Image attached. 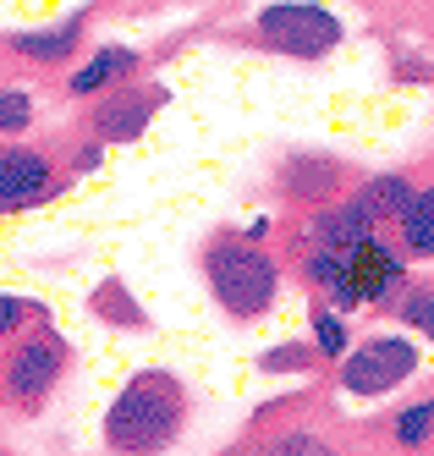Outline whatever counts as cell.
Here are the masks:
<instances>
[{
    "label": "cell",
    "mask_w": 434,
    "mask_h": 456,
    "mask_svg": "<svg viewBox=\"0 0 434 456\" xmlns=\"http://www.w3.org/2000/svg\"><path fill=\"white\" fill-rule=\"evenodd\" d=\"M314 346H319L324 363H341V357L352 352L347 314H341V308H330V303H319V297H314Z\"/></svg>",
    "instance_id": "cell-16"
},
{
    "label": "cell",
    "mask_w": 434,
    "mask_h": 456,
    "mask_svg": "<svg viewBox=\"0 0 434 456\" xmlns=\"http://www.w3.org/2000/svg\"><path fill=\"white\" fill-rule=\"evenodd\" d=\"M270 451H324V440H319V435H308V429H286V435H275V440H270Z\"/></svg>",
    "instance_id": "cell-22"
},
{
    "label": "cell",
    "mask_w": 434,
    "mask_h": 456,
    "mask_svg": "<svg viewBox=\"0 0 434 456\" xmlns=\"http://www.w3.org/2000/svg\"><path fill=\"white\" fill-rule=\"evenodd\" d=\"M319 363H324L319 346H303V341H281V346H270V352L258 357L264 374H314Z\"/></svg>",
    "instance_id": "cell-19"
},
{
    "label": "cell",
    "mask_w": 434,
    "mask_h": 456,
    "mask_svg": "<svg viewBox=\"0 0 434 456\" xmlns=\"http://www.w3.org/2000/svg\"><path fill=\"white\" fill-rule=\"evenodd\" d=\"M66 341L50 330V324H39V330H17L6 341V357H0V402H6L12 412H33L50 402V390L61 385L66 374Z\"/></svg>",
    "instance_id": "cell-4"
},
{
    "label": "cell",
    "mask_w": 434,
    "mask_h": 456,
    "mask_svg": "<svg viewBox=\"0 0 434 456\" xmlns=\"http://www.w3.org/2000/svg\"><path fill=\"white\" fill-rule=\"evenodd\" d=\"M160 105H171V88H160V83H116V88L99 94V105L88 110V126H94V138H105V143H132V138L149 133V121L160 116Z\"/></svg>",
    "instance_id": "cell-6"
},
{
    "label": "cell",
    "mask_w": 434,
    "mask_h": 456,
    "mask_svg": "<svg viewBox=\"0 0 434 456\" xmlns=\"http://www.w3.org/2000/svg\"><path fill=\"white\" fill-rule=\"evenodd\" d=\"M253 39L286 61H324L347 45V22L324 0H270L253 12Z\"/></svg>",
    "instance_id": "cell-3"
},
{
    "label": "cell",
    "mask_w": 434,
    "mask_h": 456,
    "mask_svg": "<svg viewBox=\"0 0 434 456\" xmlns=\"http://www.w3.org/2000/svg\"><path fill=\"white\" fill-rule=\"evenodd\" d=\"M61 171L45 149H0V215H28V209H45L55 192H61Z\"/></svg>",
    "instance_id": "cell-8"
},
{
    "label": "cell",
    "mask_w": 434,
    "mask_h": 456,
    "mask_svg": "<svg viewBox=\"0 0 434 456\" xmlns=\"http://www.w3.org/2000/svg\"><path fill=\"white\" fill-rule=\"evenodd\" d=\"M407 258H434V187H413L407 209L390 220Z\"/></svg>",
    "instance_id": "cell-14"
},
{
    "label": "cell",
    "mask_w": 434,
    "mask_h": 456,
    "mask_svg": "<svg viewBox=\"0 0 434 456\" xmlns=\"http://www.w3.org/2000/svg\"><path fill=\"white\" fill-rule=\"evenodd\" d=\"M390 440L396 445H429L434 440V396H423V402H407L402 412H396V423H390Z\"/></svg>",
    "instance_id": "cell-18"
},
{
    "label": "cell",
    "mask_w": 434,
    "mask_h": 456,
    "mask_svg": "<svg viewBox=\"0 0 434 456\" xmlns=\"http://www.w3.org/2000/svg\"><path fill=\"white\" fill-rule=\"evenodd\" d=\"M390 308H396V319H402L413 336H423V341L434 346V286H423V281L413 286V281H407V291H402Z\"/></svg>",
    "instance_id": "cell-17"
},
{
    "label": "cell",
    "mask_w": 434,
    "mask_h": 456,
    "mask_svg": "<svg viewBox=\"0 0 434 456\" xmlns=\"http://www.w3.org/2000/svg\"><path fill=\"white\" fill-rule=\"evenodd\" d=\"M28 314H45V308H33L28 297H6V291H0V346L28 324Z\"/></svg>",
    "instance_id": "cell-21"
},
{
    "label": "cell",
    "mask_w": 434,
    "mask_h": 456,
    "mask_svg": "<svg viewBox=\"0 0 434 456\" xmlns=\"http://www.w3.org/2000/svg\"><path fill=\"white\" fill-rule=\"evenodd\" d=\"M413 187H418V182H407L402 171H385V176H363V182H357V199H363V204H369V209H374V215L390 225L396 215L407 209Z\"/></svg>",
    "instance_id": "cell-15"
},
{
    "label": "cell",
    "mask_w": 434,
    "mask_h": 456,
    "mask_svg": "<svg viewBox=\"0 0 434 456\" xmlns=\"http://www.w3.org/2000/svg\"><path fill=\"white\" fill-rule=\"evenodd\" d=\"M99 159H105V138H88V143H83V154H78V166H72V171H78V176H88V171H99Z\"/></svg>",
    "instance_id": "cell-23"
},
{
    "label": "cell",
    "mask_w": 434,
    "mask_h": 456,
    "mask_svg": "<svg viewBox=\"0 0 434 456\" xmlns=\"http://www.w3.org/2000/svg\"><path fill=\"white\" fill-rule=\"evenodd\" d=\"M204 275H209V291H215V303L231 314V319H264L275 308L281 297V265H275V253L264 248L258 237L242 242V237H220L204 248Z\"/></svg>",
    "instance_id": "cell-2"
},
{
    "label": "cell",
    "mask_w": 434,
    "mask_h": 456,
    "mask_svg": "<svg viewBox=\"0 0 434 456\" xmlns=\"http://www.w3.org/2000/svg\"><path fill=\"white\" fill-rule=\"evenodd\" d=\"M88 34V12H72L66 22L55 28H33V34H12V50L28 55V61H39V67H61V61H72L78 45Z\"/></svg>",
    "instance_id": "cell-13"
},
{
    "label": "cell",
    "mask_w": 434,
    "mask_h": 456,
    "mask_svg": "<svg viewBox=\"0 0 434 456\" xmlns=\"http://www.w3.org/2000/svg\"><path fill=\"white\" fill-rule=\"evenodd\" d=\"M187 429V390L171 369H143L132 374L105 412V445L127 456H149L176 445Z\"/></svg>",
    "instance_id": "cell-1"
},
{
    "label": "cell",
    "mask_w": 434,
    "mask_h": 456,
    "mask_svg": "<svg viewBox=\"0 0 434 456\" xmlns=\"http://www.w3.org/2000/svg\"><path fill=\"white\" fill-rule=\"evenodd\" d=\"M423 369V357L407 336H374L341 357V390L347 396H390Z\"/></svg>",
    "instance_id": "cell-5"
},
{
    "label": "cell",
    "mask_w": 434,
    "mask_h": 456,
    "mask_svg": "<svg viewBox=\"0 0 434 456\" xmlns=\"http://www.w3.org/2000/svg\"><path fill=\"white\" fill-rule=\"evenodd\" d=\"M33 126V94L28 88H0V133L22 138Z\"/></svg>",
    "instance_id": "cell-20"
},
{
    "label": "cell",
    "mask_w": 434,
    "mask_h": 456,
    "mask_svg": "<svg viewBox=\"0 0 434 456\" xmlns=\"http://www.w3.org/2000/svg\"><path fill=\"white\" fill-rule=\"evenodd\" d=\"M138 67H143L138 50H127V45H99L83 67L66 77V94H72V100H99L105 88L132 83V77H138Z\"/></svg>",
    "instance_id": "cell-12"
},
{
    "label": "cell",
    "mask_w": 434,
    "mask_h": 456,
    "mask_svg": "<svg viewBox=\"0 0 434 456\" xmlns=\"http://www.w3.org/2000/svg\"><path fill=\"white\" fill-rule=\"evenodd\" d=\"M347 187H352V166L336 154H319V149H291L275 166V192L286 204H303V209L341 199Z\"/></svg>",
    "instance_id": "cell-7"
},
{
    "label": "cell",
    "mask_w": 434,
    "mask_h": 456,
    "mask_svg": "<svg viewBox=\"0 0 434 456\" xmlns=\"http://www.w3.org/2000/svg\"><path fill=\"white\" fill-rule=\"evenodd\" d=\"M303 281L330 308H341V314L363 308V291H357V281L347 270V248H303Z\"/></svg>",
    "instance_id": "cell-11"
},
{
    "label": "cell",
    "mask_w": 434,
    "mask_h": 456,
    "mask_svg": "<svg viewBox=\"0 0 434 456\" xmlns=\"http://www.w3.org/2000/svg\"><path fill=\"white\" fill-rule=\"evenodd\" d=\"M380 215L357 199V187L341 192V199H330V204H314L308 220H303V232H297V248H357L363 237H374L380 232Z\"/></svg>",
    "instance_id": "cell-9"
},
{
    "label": "cell",
    "mask_w": 434,
    "mask_h": 456,
    "mask_svg": "<svg viewBox=\"0 0 434 456\" xmlns=\"http://www.w3.org/2000/svg\"><path fill=\"white\" fill-rule=\"evenodd\" d=\"M347 270L363 291V303H396L407 291V253L396 237H363L357 248H347Z\"/></svg>",
    "instance_id": "cell-10"
}]
</instances>
